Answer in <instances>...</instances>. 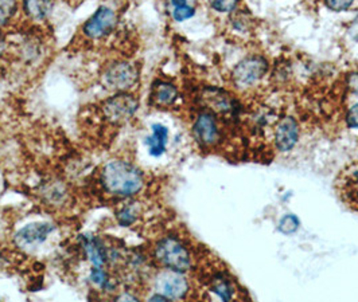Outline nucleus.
Segmentation results:
<instances>
[{"instance_id": "nucleus-6", "label": "nucleus", "mask_w": 358, "mask_h": 302, "mask_svg": "<svg viewBox=\"0 0 358 302\" xmlns=\"http://www.w3.org/2000/svg\"><path fill=\"white\" fill-rule=\"evenodd\" d=\"M268 70V63L262 56H248L233 70L234 84L240 88H248L256 84Z\"/></svg>"}, {"instance_id": "nucleus-23", "label": "nucleus", "mask_w": 358, "mask_h": 302, "mask_svg": "<svg viewBox=\"0 0 358 302\" xmlns=\"http://www.w3.org/2000/svg\"><path fill=\"white\" fill-rule=\"evenodd\" d=\"M346 124L349 128H358V104L353 105V107L349 109L348 112V116H346Z\"/></svg>"}, {"instance_id": "nucleus-4", "label": "nucleus", "mask_w": 358, "mask_h": 302, "mask_svg": "<svg viewBox=\"0 0 358 302\" xmlns=\"http://www.w3.org/2000/svg\"><path fill=\"white\" fill-rule=\"evenodd\" d=\"M101 77L108 89L128 91L136 85L139 80V69L132 62L115 61L108 65Z\"/></svg>"}, {"instance_id": "nucleus-21", "label": "nucleus", "mask_w": 358, "mask_h": 302, "mask_svg": "<svg viewBox=\"0 0 358 302\" xmlns=\"http://www.w3.org/2000/svg\"><path fill=\"white\" fill-rule=\"evenodd\" d=\"M324 3L330 10L342 13V11L349 10L352 7V4L355 3V0H324Z\"/></svg>"}, {"instance_id": "nucleus-11", "label": "nucleus", "mask_w": 358, "mask_h": 302, "mask_svg": "<svg viewBox=\"0 0 358 302\" xmlns=\"http://www.w3.org/2000/svg\"><path fill=\"white\" fill-rule=\"evenodd\" d=\"M81 248L93 266L103 267L109 259L106 243L94 235H81Z\"/></svg>"}, {"instance_id": "nucleus-17", "label": "nucleus", "mask_w": 358, "mask_h": 302, "mask_svg": "<svg viewBox=\"0 0 358 302\" xmlns=\"http://www.w3.org/2000/svg\"><path fill=\"white\" fill-rule=\"evenodd\" d=\"M90 280L92 284L103 289V290H112L113 289L112 281H110L107 270L104 269V266H93L92 271H90Z\"/></svg>"}, {"instance_id": "nucleus-26", "label": "nucleus", "mask_w": 358, "mask_h": 302, "mask_svg": "<svg viewBox=\"0 0 358 302\" xmlns=\"http://www.w3.org/2000/svg\"><path fill=\"white\" fill-rule=\"evenodd\" d=\"M116 300H119V301H126V300H132V301H136L138 299H136L135 296H131V294H128V293H124L123 296H119V297H116Z\"/></svg>"}, {"instance_id": "nucleus-22", "label": "nucleus", "mask_w": 358, "mask_h": 302, "mask_svg": "<svg viewBox=\"0 0 358 302\" xmlns=\"http://www.w3.org/2000/svg\"><path fill=\"white\" fill-rule=\"evenodd\" d=\"M117 220L122 226L127 227V226H131L136 220V216L131 207H124L120 213H117Z\"/></svg>"}, {"instance_id": "nucleus-19", "label": "nucleus", "mask_w": 358, "mask_h": 302, "mask_svg": "<svg viewBox=\"0 0 358 302\" xmlns=\"http://www.w3.org/2000/svg\"><path fill=\"white\" fill-rule=\"evenodd\" d=\"M299 229V219L292 215V213H288L286 216H283L279 222V232L289 235V234H294Z\"/></svg>"}, {"instance_id": "nucleus-2", "label": "nucleus", "mask_w": 358, "mask_h": 302, "mask_svg": "<svg viewBox=\"0 0 358 302\" xmlns=\"http://www.w3.org/2000/svg\"><path fill=\"white\" fill-rule=\"evenodd\" d=\"M155 259L162 266L185 273L192 267V255L187 248L176 236H166L161 239L154 250Z\"/></svg>"}, {"instance_id": "nucleus-10", "label": "nucleus", "mask_w": 358, "mask_h": 302, "mask_svg": "<svg viewBox=\"0 0 358 302\" xmlns=\"http://www.w3.org/2000/svg\"><path fill=\"white\" fill-rule=\"evenodd\" d=\"M299 139V128L292 117L282 119L275 128V145L279 151H291Z\"/></svg>"}, {"instance_id": "nucleus-20", "label": "nucleus", "mask_w": 358, "mask_h": 302, "mask_svg": "<svg viewBox=\"0 0 358 302\" xmlns=\"http://www.w3.org/2000/svg\"><path fill=\"white\" fill-rule=\"evenodd\" d=\"M209 3L218 13H229L236 8L238 0H209Z\"/></svg>"}, {"instance_id": "nucleus-3", "label": "nucleus", "mask_w": 358, "mask_h": 302, "mask_svg": "<svg viewBox=\"0 0 358 302\" xmlns=\"http://www.w3.org/2000/svg\"><path fill=\"white\" fill-rule=\"evenodd\" d=\"M138 109V98L128 91H116L115 96L107 98L101 105L104 119L108 123L115 125L124 124L131 120Z\"/></svg>"}, {"instance_id": "nucleus-15", "label": "nucleus", "mask_w": 358, "mask_h": 302, "mask_svg": "<svg viewBox=\"0 0 358 302\" xmlns=\"http://www.w3.org/2000/svg\"><path fill=\"white\" fill-rule=\"evenodd\" d=\"M170 7L171 18L176 22H185L193 18L196 14V8L190 0H167Z\"/></svg>"}, {"instance_id": "nucleus-8", "label": "nucleus", "mask_w": 358, "mask_h": 302, "mask_svg": "<svg viewBox=\"0 0 358 302\" xmlns=\"http://www.w3.org/2000/svg\"><path fill=\"white\" fill-rule=\"evenodd\" d=\"M54 229V225L48 222L30 223L17 232L15 243L22 249H34L48 239Z\"/></svg>"}, {"instance_id": "nucleus-7", "label": "nucleus", "mask_w": 358, "mask_h": 302, "mask_svg": "<svg viewBox=\"0 0 358 302\" xmlns=\"http://www.w3.org/2000/svg\"><path fill=\"white\" fill-rule=\"evenodd\" d=\"M157 289L169 300L183 299L189 292V282L182 273L174 270H166L157 278Z\"/></svg>"}, {"instance_id": "nucleus-12", "label": "nucleus", "mask_w": 358, "mask_h": 302, "mask_svg": "<svg viewBox=\"0 0 358 302\" xmlns=\"http://www.w3.org/2000/svg\"><path fill=\"white\" fill-rule=\"evenodd\" d=\"M150 97L155 107H171L178 98V89L167 81H158L152 85Z\"/></svg>"}, {"instance_id": "nucleus-16", "label": "nucleus", "mask_w": 358, "mask_h": 302, "mask_svg": "<svg viewBox=\"0 0 358 302\" xmlns=\"http://www.w3.org/2000/svg\"><path fill=\"white\" fill-rule=\"evenodd\" d=\"M210 287L220 299H222L225 301L231 300L233 297L234 290H233L232 284L229 280L224 278L222 275H215V278L212 280Z\"/></svg>"}, {"instance_id": "nucleus-1", "label": "nucleus", "mask_w": 358, "mask_h": 302, "mask_svg": "<svg viewBox=\"0 0 358 302\" xmlns=\"http://www.w3.org/2000/svg\"><path fill=\"white\" fill-rule=\"evenodd\" d=\"M101 186L109 195L129 197L139 194L144 187L143 172L132 163L109 161L100 176Z\"/></svg>"}, {"instance_id": "nucleus-24", "label": "nucleus", "mask_w": 358, "mask_h": 302, "mask_svg": "<svg viewBox=\"0 0 358 302\" xmlns=\"http://www.w3.org/2000/svg\"><path fill=\"white\" fill-rule=\"evenodd\" d=\"M348 85H349V89L353 90L355 93H358V73L357 74H352L349 77Z\"/></svg>"}, {"instance_id": "nucleus-9", "label": "nucleus", "mask_w": 358, "mask_h": 302, "mask_svg": "<svg viewBox=\"0 0 358 302\" xmlns=\"http://www.w3.org/2000/svg\"><path fill=\"white\" fill-rule=\"evenodd\" d=\"M193 135L202 146L215 145L220 140V130L215 116L209 112L198 114L193 124Z\"/></svg>"}, {"instance_id": "nucleus-18", "label": "nucleus", "mask_w": 358, "mask_h": 302, "mask_svg": "<svg viewBox=\"0 0 358 302\" xmlns=\"http://www.w3.org/2000/svg\"><path fill=\"white\" fill-rule=\"evenodd\" d=\"M18 11V0H0V29L7 26Z\"/></svg>"}, {"instance_id": "nucleus-14", "label": "nucleus", "mask_w": 358, "mask_h": 302, "mask_svg": "<svg viewBox=\"0 0 358 302\" xmlns=\"http://www.w3.org/2000/svg\"><path fill=\"white\" fill-rule=\"evenodd\" d=\"M169 140V129L162 124H154L151 126V135L145 139L148 146V153L154 158H159L166 152Z\"/></svg>"}, {"instance_id": "nucleus-13", "label": "nucleus", "mask_w": 358, "mask_h": 302, "mask_svg": "<svg viewBox=\"0 0 358 302\" xmlns=\"http://www.w3.org/2000/svg\"><path fill=\"white\" fill-rule=\"evenodd\" d=\"M54 0H22V11L31 22H43L50 17Z\"/></svg>"}, {"instance_id": "nucleus-27", "label": "nucleus", "mask_w": 358, "mask_h": 302, "mask_svg": "<svg viewBox=\"0 0 358 302\" xmlns=\"http://www.w3.org/2000/svg\"><path fill=\"white\" fill-rule=\"evenodd\" d=\"M4 43H6V42H4V40H3V38L0 36V54L4 52Z\"/></svg>"}, {"instance_id": "nucleus-25", "label": "nucleus", "mask_w": 358, "mask_h": 302, "mask_svg": "<svg viewBox=\"0 0 358 302\" xmlns=\"http://www.w3.org/2000/svg\"><path fill=\"white\" fill-rule=\"evenodd\" d=\"M349 34L355 40H358V14L355 20L352 22L350 27H349Z\"/></svg>"}, {"instance_id": "nucleus-5", "label": "nucleus", "mask_w": 358, "mask_h": 302, "mask_svg": "<svg viewBox=\"0 0 358 302\" xmlns=\"http://www.w3.org/2000/svg\"><path fill=\"white\" fill-rule=\"evenodd\" d=\"M117 24V15L116 13L108 7V6H100L93 15L90 17L83 26L84 36L90 39H101L109 36Z\"/></svg>"}]
</instances>
